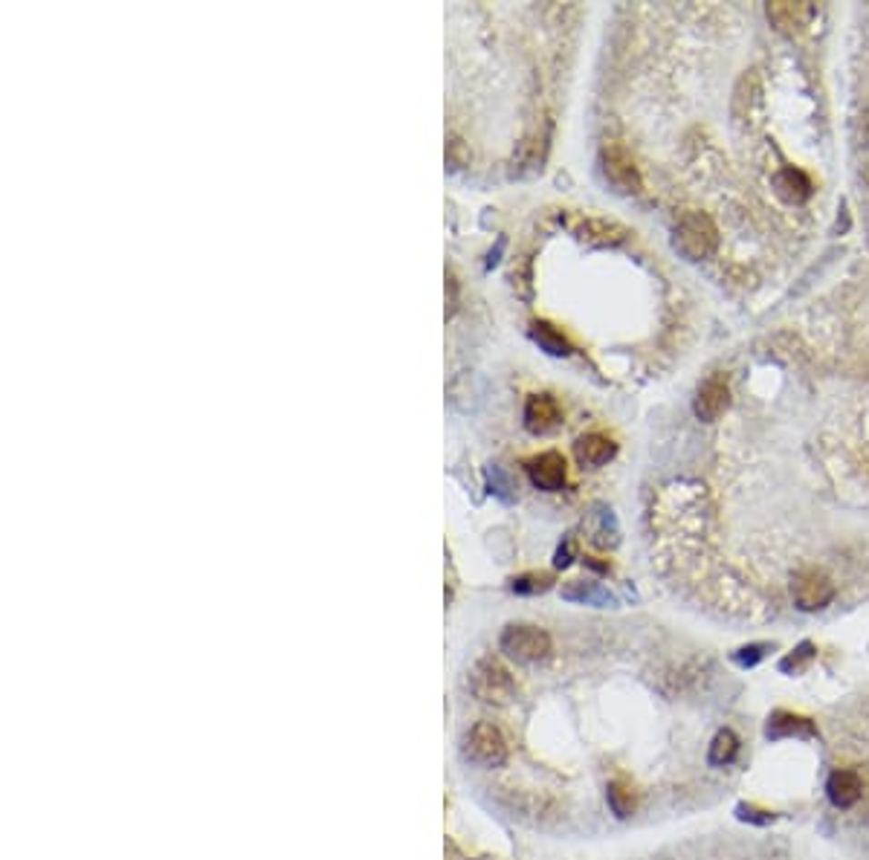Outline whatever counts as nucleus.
<instances>
[{
	"instance_id": "nucleus-1",
	"label": "nucleus",
	"mask_w": 869,
	"mask_h": 860,
	"mask_svg": "<svg viewBox=\"0 0 869 860\" xmlns=\"http://www.w3.org/2000/svg\"><path fill=\"white\" fill-rule=\"evenodd\" d=\"M672 247L687 261H704L719 247V229L704 212H684L672 229Z\"/></svg>"
},
{
	"instance_id": "nucleus-2",
	"label": "nucleus",
	"mask_w": 869,
	"mask_h": 860,
	"mask_svg": "<svg viewBox=\"0 0 869 860\" xmlns=\"http://www.w3.org/2000/svg\"><path fill=\"white\" fill-rule=\"evenodd\" d=\"M461 756L479 768H501L508 762V742L490 722H476L461 739Z\"/></svg>"
},
{
	"instance_id": "nucleus-3",
	"label": "nucleus",
	"mask_w": 869,
	"mask_h": 860,
	"mask_svg": "<svg viewBox=\"0 0 869 860\" xmlns=\"http://www.w3.org/2000/svg\"><path fill=\"white\" fill-rule=\"evenodd\" d=\"M470 690L481 701H493V704H501V701H510L516 693V681L513 675L504 669L496 658H481L470 673Z\"/></svg>"
},
{
	"instance_id": "nucleus-4",
	"label": "nucleus",
	"mask_w": 869,
	"mask_h": 860,
	"mask_svg": "<svg viewBox=\"0 0 869 860\" xmlns=\"http://www.w3.org/2000/svg\"><path fill=\"white\" fill-rule=\"evenodd\" d=\"M501 652H508L510 658H516L519 663H533L542 661L551 652V634L540 626H508L501 632Z\"/></svg>"
},
{
	"instance_id": "nucleus-5",
	"label": "nucleus",
	"mask_w": 869,
	"mask_h": 860,
	"mask_svg": "<svg viewBox=\"0 0 869 860\" xmlns=\"http://www.w3.org/2000/svg\"><path fill=\"white\" fill-rule=\"evenodd\" d=\"M834 582L829 580V573L817 571V568H803L794 573L792 582V597L800 612H820L834 600Z\"/></svg>"
},
{
	"instance_id": "nucleus-6",
	"label": "nucleus",
	"mask_w": 869,
	"mask_h": 860,
	"mask_svg": "<svg viewBox=\"0 0 869 860\" xmlns=\"http://www.w3.org/2000/svg\"><path fill=\"white\" fill-rule=\"evenodd\" d=\"M600 166H603L606 180L618 188L621 195H638V191L643 188L635 159H632V154L623 146H618V142H611V146L603 148V154H600Z\"/></svg>"
},
{
	"instance_id": "nucleus-7",
	"label": "nucleus",
	"mask_w": 869,
	"mask_h": 860,
	"mask_svg": "<svg viewBox=\"0 0 869 860\" xmlns=\"http://www.w3.org/2000/svg\"><path fill=\"white\" fill-rule=\"evenodd\" d=\"M826 796L837 811H852L858 808L864 800V776L855 768H834L829 783H826Z\"/></svg>"
},
{
	"instance_id": "nucleus-8",
	"label": "nucleus",
	"mask_w": 869,
	"mask_h": 860,
	"mask_svg": "<svg viewBox=\"0 0 869 860\" xmlns=\"http://www.w3.org/2000/svg\"><path fill=\"white\" fill-rule=\"evenodd\" d=\"M528 478L533 481V487H540L545 492H557L565 487V478H568V467H565V458L560 452H542L530 458L528 464Z\"/></svg>"
},
{
	"instance_id": "nucleus-9",
	"label": "nucleus",
	"mask_w": 869,
	"mask_h": 860,
	"mask_svg": "<svg viewBox=\"0 0 869 860\" xmlns=\"http://www.w3.org/2000/svg\"><path fill=\"white\" fill-rule=\"evenodd\" d=\"M728 406H731V389H728V382H724L722 377L704 379L702 389H699V394H695V403H692L695 418L704 420V423L719 420Z\"/></svg>"
},
{
	"instance_id": "nucleus-10",
	"label": "nucleus",
	"mask_w": 869,
	"mask_h": 860,
	"mask_svg": "<svg viewBox=\"0 0 869 860\" xmlns=\"http://www.w3.org/2000/svg\"><path fill=\"white\" fill-rule=\"evenodd\" d=\"M560 418H562L560 403L554 400V397H548V394H533L528 400V406H525V426L530 429L533 435L551 432V429L560 423Z\"/></svg>"
},
{
	"instance_id": "nucleus-11",
	"label": "nucleus",
	"mask_w": 869,
	"mask_h": 860,
	"mask_svg": "<svg viewBox=\"0 0 869 860\" xmlns=\"http://www.w3.org/2000/svg\"><path fill=\"white\" fill-rule=\"evenodd\" d=\"M614 455H618V443H614L611 438H606V435H600V432L582 435L577 440V460L582 467L597 470V467L609 464Z\"/></svg>"
},
{
	"instance_id": "nucleus-12",
	"label": "nucleus",
	"mask_w": 869,
	"mask_h": 860,
	"mask_svg": "<svg viewBox=\"0 0 869 860\" xmlns=\"http://www.w3.org/2000/svg\"><path fill=\"white\" fill-rule=\"evenodd\" d=\"M809 18H812V6H805V4H771L768 6V21L777 24V29L785 32V35L803 32Z\"/></svg>"
},
{
	"instance_id": "nucleus-13",
	"label": "nucleus",
	"mask_w": 869,
	"mask_h": 860,
	"mask_svg": "<svg viewBox=\"0 0 869 860\" xmlns=\"http://www.w3.org/2000/svg\"><path fill=\"white\" fill-rule=\"evenodd\" d=\"M773 186H777V191L788 203H803L812 195V183L800 168H783L777 174V180H773Z\"/></svg>"
},
{
	"instance_id": "nucleus-14",
	"label": "nucleus",
	"mask_w": 869,
	"mask_h": 860,
	"mask_svg": "<svg viewBox=\"0 0 869 860\" xmlns=\"http://www.w3.org/2000/svg\"><path fill=\"white\" fill-rule=\"evenodd\" d=\"M739 754V739L731 727H722L713 742L707 747V762L713 764V768H724V764H731Z\"/></svg>"
},
{
	"instance_id": "nucleus-15",
	"label": "nucleus",
	"mask_w": 869,
	"mask_h": 860,
	"mask_svg": "<svg viewBox=\"0 0 869 860\" xmlns=\"http://www.w3.org/2000/svg\"><path fill=\"white\" fill-rule=\"evenodd\" d=\"M530 337L540 342L542 350H548V354H554V357H568V354H571V342H568L562 333L554 325H548V322H536L533 330H530Z\"/></svg>"
},
{
	"instance_id": "nucleus-16",
	"label": "nucleus",
	"mask_w": 869,
	"mask_h": 860,
	"mask_svg": "<svg viewBox=\"0 0 869 860\" xmlns=\"http://www.w3.org/2000/svg\"><path fill=\"white\" fill-rule=\"evenodd\" d=\"M606 803H609V808H611V814L621 817V820H626L632 811H635V796H632V788L623 785L621 779L609 783V788H606Z\"/></svg>"
},
{
	"instance_id": "nucleus-17",
	"label": "nucleus",
	"mask_w": 869,
	"mask_h": 860,
	"mask_svg": "<svg viewBox=\"0 0 869 860\" xmlns=\"http://www.w3.org/2000/svg\"><path fill=\"white\" fill-rule=\"evenodd\" d=\"M788 733H794V736H812L814 727L805 722V719H794V715H773L771 724H768V736L771 739H780V736H788Z\"/></svg>"
},
{
	"instance_id": "nucleus-18",
	"label": "nucleus",
	"mask_w": 869,
	"mask_h": 860,
	"mask_svg": "<svg viewBox=\"0 0 869 860\" xmlns=\"http://www.w3.org/2000/svg\"><path fill=\"white\" fill-rule=\"evenodd\" d=\"M562 597L577 600V602H597V605L611 602V597L597 582H571V585L562 588Z\"/></svg>"
},
{
	"instance_id": "nucleus-19",
	"label": "nucleus",
	"mask_w": 869,
	"mask_h": 860,
	"mask_svg": "<svg viewBox=\"0 0 869 860\" xmlns=\"http://www.w3.org/2000/svg\"><path fill=\"white\" fill-rule=\"evenodd\" d=\"M545 588H548V577H519V580H513V592H519V594L545 592Z\"/></svg>"
}]
</instances>
